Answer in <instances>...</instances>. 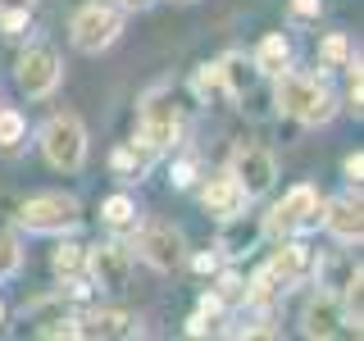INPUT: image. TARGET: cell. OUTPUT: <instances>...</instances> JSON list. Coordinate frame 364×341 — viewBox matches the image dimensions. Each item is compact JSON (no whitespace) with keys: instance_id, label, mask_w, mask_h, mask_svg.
Instances as JSON below:
<instances>
[{"instance_id":"obj_28","label":"cell","mask_w":364,"mask_h":341,"mask_svg":"<svg viewBox=\"0 0 364 341\" xmlns=\"http://www.w3.org/2000/svg\"><path fill=\"white\" fill-rule=\"evenodd\" d=\"M191 178H196V164H191V159H182V164L173 168V182H178V187H187Z\"/></svg>"},{"instance_id":"obj_19","label":"cell","mask_w":364,"mask_h":341,"mask_svg":"<svg viewBox=\"0 0 364 341\" xmlns=\"http://www.w3.org/2000/svg\"><path fill=\"white\" fill-rule=\"evenodd\" d=\"M100 219H105L109 227H136V205L128 200V196H109L105 205H100Z\"/></svg>"},{"instance_id":"obj_5","label":"cell","mask_w":364,"mask_h":341,"mask_svg":"<svg viewBox=\"0 0 364 341\" xmlns=\"http://www.w3.org/2000/svg\"><path fill=\"white\" fill-rule=\"evenodd\" d=\"M14 82L28 100L50 96L60 87V55H55V45H28L14 64Z\"/></svg>"},{"instance_id":"obj_15","label":"cell","mask_w":364,"mask_h":341,"mask_svg":"<svg viewBox=\"0 0 364 341\" xmlns=\"http://www.w3.org/2000/svg\"><path fill=\"white\" fill-rule=\"evenodd\" d=\"M219 77H223V96L228 100H242V96H250L255 91V77H259V68H255V60H242V55H223L219 60Z\"/></svg>"},{"instance_id":"obj_6","label":"cell","mask_w":364,"mask_h":341,"mask_svg":"<svg viewBox=\"0 0 364 341\" xmlns=\"http://www.w3.org/2000/svg\"><path fill=\"white\" fill-rule=\"evenodd\" d=\"M182 132V109L173 96H151L141 105V141L151 151H168Z\"/></svg>"},{"instance_id":"obj_31","label":"cell","mask_w":364,"mask_h":341,"mask_svg":"<svg viewBox=\"0 0 364 341\" xmlns=\"http://www.w3.org/2000/svg\"><path fill=\"white\" fill-rule=\"evenodd\" d=\"M123 5H128V9H141V5H146V0H123Z\"/></svg>"},{"instance_id":"obj_25","label":"cell","mask_w":364,"mask_h":341,"mask_svg":"<svg viewBox=\"0 0 364 341\" xmlns=\"http://www.w3.org/2000/svg\"><path fill=\"white\" fill-rule=\"evenodd\" d=\"M196 96H223V77H219V64H205L196 73Z\"/></svg>"},{"instance_id":"obj_30","label":"cell","mask_w":364,"mask_h":341,"mask_svg":"<svg viewBox=\"0 0 364 341\" xmlns=\"http://www.w3.org/2000/svg\"><path fill=\"white\" fill-rule=\"evenodd\" d=\"M214 264H219L214 255H200V259H196V269H200V273H214Z\"/></svg>"},{"instance_id":"obj_10","label":"cell","mask_w":364,"mask_h":341,"mask_svg":"<svg viewBox=\"0 0 364 341\" xmlns=\"http://www.w3.org/2000/svg\"><path fill=\"white\" fill-rule=\"evenodd\" d=\"M87 269H91V278H96L105 291H123L128 287V273H132V255L123 246L105 242V246H96L87 255Z\"/></svg>"},{"instance_id":"obj_12","label":"cell","mask_w":364,"mask_h":341,"mask_svg":"<svg viewBox=\"0 0 364 341\" xmlns=\"http://www.w3.org/2000/svg\"><path fill=\"white\" fill-rule=\"evenodd\" d=\"M310 269H314V250H310V246H301V242H287V246H278V255L269 259V273L282 282V287L301 282Z\"/></svg>"},{"instance_id":"obj_23","label":"cell","mask_w":364,"mask_h":341,"mask_svg":"<svg viewBox=\"0 0 364 341\" xmlns=\"http://www.w3.org/2000/svg\"><path fill=\"white\" fill-rule=\"evenodd\" d=\"M318 55H323V64H333V68H346V60H350V41L341 37V32H333V37H323V45H318Z\"/></svg>"},{"instance_id":"obj_16","label":"cell","mask_w":364,"mask_h":341,"mask_svg":"<svg viewBox=\"0 0 364 341\" xmlns=\"http://www.w3.org/2000/svg\"><path fill=\"white\" fill-rule=\"evenodd\" d=\"M132 332H136L132 314H123V310H100L77 328V337H132Z\"/></svg>"},{"instance_id":"obj_14","label":"cell","mask_w":364,"mask_h":341,"mask_svg":"<svg viewBox=\"0 0 364 341\" xmlns=\"http://www.w3.org/2000/svg\"><path fill=\"white\" fill-rule=\"evenodd\" d=\"M323 223L337 242H360L364 219H360V200H328L323 205Z\"/></svg>"},{"instance_id":"obj_2","label":"cell","mask_w":364,"mask_h":341,"mask_svg":"<svg viewBox=\"0 0 364 341\" xmlns=\"http://www.w3.org/2000/svg\"><path fill=\"white\" fill-rule=\"evenodd\" d=\"M41 151L60 173H77L87 164V128L77 114H55L41 132Z\"/></svg>"},{"instance_id":"obj_8","label":"cell","mask_w":364,"mask_h":341,"mask_svg":"<svg viewBox=\"0 0 364 341\" xmlns=\"http://www.w3.org/2000/svg\"><path fill=\"white\" fill-rule=\"evenodd\" d=\"M232 178L246 196H264L273 187V178H278V159L269 151H259V146H242V151L232 155Z\"/></svg>"},{"instance_id":"obj_27","label":"cell","mask_w":364,"mask_h":341,"mask_svg":"<svg viewBox=\"0 0 364 341\" xmlns=\"http://www.w3.org/2000/svg\"><path fill=\"white\" fill-rule=\"evenodd\" d=\"M341 168H346V178L360 187V173H364V159H360V151H355V155H346V164H341Z\"/></svg>"},{"instance_id":"obj_20","label":"cell","mask_w":364,"mask_h":341,"mask_svg":"<svg viewBox=\"0 0 364 341\" xmlns=\"http://www.w3.org/2000/svg\"><path fill=\"white\" fill-rule=\"evenodd\" d=\"M146 164H151V151L136 155L132 146H119V151H114V173L123 182H136V173H146Z\"/></svg>"},{"instance_id":"obj_33","label":"cell","mask_w":364,"mask_h":341,"mask_svg":"<svg viewBox=\"0 0 364 341\" xmlns=\"http://www.w3.org/2000/svg\"><path fill=\"white\" fill-rule=\"evenodd\" d=\"M178 5H191V0H178Z\"/></svg>"},{"instance_id":"obj_11","label":"cell","mask_w":364,"mask_h":341,"mask_svg":"<svg viewBox=\"0 0 364 341\" xmlns=\"http://www.w3.org/2000/svg\"><path fill=\"white\" fill-rule=\"evenodd\" d=\"M246 191L237 187V178L228 173V178H214L210 187H205V196H200V205H205V214H214L219 223H232V219H242L246 214Z\"/></svg>"},{"instance_id":"obj_22","label":"cell","mask_w":364,"mask_h":341,"mask_svg":"<svg viewBox=\"0 0 364 341\" xmlns=\"http://www.w3.org/2000/svg\"><path fill=\"white\" fill-rule=\"evenodd\" d=\"M23 264V250L14 242V232H0V278H14Z\"/></svg>"},{"instance_id":"obj_32","label":"cell","mask_w":364,"mask_h":341,"mask_svg":"<svg viewBox=\"0 0 364 341\" xmlns=\"http://www.w3.org/2000/svg\"><path fill=\"white\" fill-rule=\"evenodd\" d=\"M0 318H5V305H0Z\"/></svg>"},{"instance_id":"obj_26","label":"cell","mask_w":364,"mask_h":341,"mask_svg":"<svg viewBox=\"0 0 364 341\" xmlns=\"http://www.w3.org/2000/svg\"><path fill=\"white\" fill-rule=\"evenodd\" d=\"M37 0H0V14H32Z\"/></svg>"},{"instance_id":"obj_21","label":"cell","mask_w":364,"mask_h":341,"mask_svg":"<svg viewBox=\"0 0 364 341\" xmlns=\"http://www.w3.org/2000/svg\"><path fill=\"white\" fill-rule=\"evenodd\" d=\"M23 141V114L18 109H0V151H14Z\"/></svg>"},{"instance_id":"obj_7","label":"cell","mask_w":364,"mask_h":341,"mask_svg":"<svg viewBox=\"0 0 364 341\" xmlns=\"http://www.w3.org/2000/svg\"><path fill=\"white\" fill-rule=\"evenodd\" d=\"M310 223H318V191L310 182H301V187H291L287 196L273 205L264 227L269 232H301V227H310Z\"/></svg>"},{"instance_id":"obj_13","label":"cell","mask_w":364,"mask_h":341,"mask_svg":"<svg viewBox=\"0 0 364 341\" xmlns=\"http://www.w3.org/2000/svg\"><path fill=\"white\" fill-rule=\"evenodd\" d=\"M337 323H346L337 296H318V301L305 305V318H301V332L305 337H337Z\"/></svg>"},{"instance_id":"obj_4","label":"cell","mask_w":364,"mask_h":341,"mask_svg":"<svg viewBox=\"0 0 364 341\" xmlns=\"http://www.w3.org/2000/svg\"><path fill=\"white\" fill-rule=\"evenodd\" d=\"M18 223L28 227V232L60 237V232H77V227H82V210H77L73 196H60V191H55V196H32L18 210Z\"/></svg>"},{"instance_id":"obj_3","label":"cell","mask_w":364,"mask_h":341,"mask_svg":"<svg viewBox=\"0 0 364 341\" xmlns=\"http://www.w3.org/2000/svg\"><path fill=\"white\" fill-rule=\"evenodd\" d=\"M73 45L82 55H100V50H109L114 41H119V32H123V14L114 5H100V0H91V5H82L73 14Z\"/></svg>"},{"instance_id":"obj_18","label":"cell","mask_w":364,"mask_h":341,"mask_svg":"<svg viewBox=\"0 0 364 341\" xmlns=\"http://www.w3.org/2000/svg\"><path fill=\"white\" fill-rule=\"evenodd\" d=\"M50 269H55V278H64V282L82 278V273H87V250L82 246H60L50 255Z\"/></svg>"},{"instance_id":"obj_29","label":"cell","mask_w":364,"mask_h":341,"mask_svg":"<svg viewBox=\"0 0 364 341\" xmlns=\"http://www.w3.org/2000/svg\"><path fill=\"white\" fill-rule=\"evenodd\" d=\"M296 14H301V18H314L318 14V0H296Z\"/></svg>"},{"instance_id":"obj_24","label":"cell","mask_w":364,"mask_h":341,"mask_svg":"<svg viewBox=\"0 0 364 341\" xmlns=\"http://www.w3.org/2000/svg\"><path fill=\"white\" fill-rule=\"evenodd\" d=\"M214 296H219V305H242L246 301V282L237 278V273H223L219 287H214Z\"/></svg>"},{"instance_id":"obj_1","label":"cell","mask_w":364,"mask_h":341,"mask_svg":"<svg viewBox=\"0 0 364 341\" xmlns=\"http://www.w3.org/2000/svg\"><path fill=\"white\" fill-rule=\"evenodd\" d=\"M273 100H278V109L287 114V119L305 123V128L328 123V119H333V109H337L328 82H323V77H314V73H278V91H273Z\"/></svg>"},{"instance_id":"obj_17","label":"cell","mask_w":364,"mask_h":341,"mask_svg":"<svg viewBox=\"0 0 364 341\" xmlns=\"http://www.w3.org/2000/svg\"><path fill=\"white\" fill-rule=\"evenodd\" d=\"M287 64H291V41L282 37V32H273V37L259 41V50H255V68H259V73H282Z\"/></svg>"},{"instance_id":"obj_9","label":"cell","mask_w":364,"mask_h":341,"mask_svg":"<svg viewBox=\"0 0 364 341\" xmlns=\"http://www.w3.org/2000/svg\"><path fill=\"white\" fill-rule=\"evenodd\" d=\"M132 246L141 250V259H146V264H155L159 273H168V269L182 259V237H178L168 223H146V227H136Z\"/></svg>"}]
</instances>
